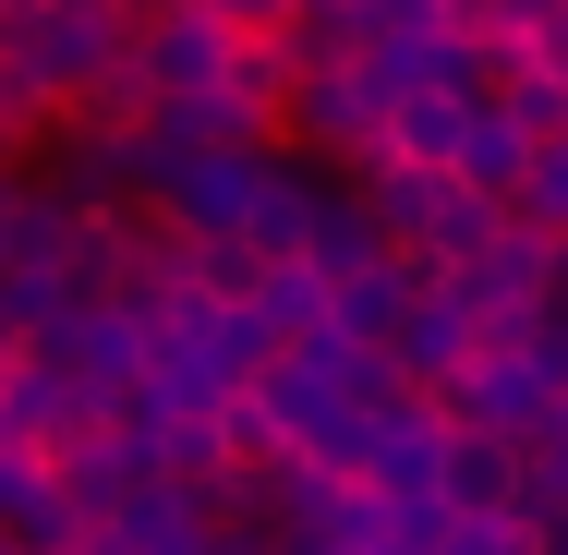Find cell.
Segmentation results:
<instances>
[{
    "label": "cell",
    "mask_w": 568,
    "mask_h": 555,
    "mask_svg": "<svg viewBox=\"0 0 568 555\" xmlns=\"http://www.w3.org/2000/svg\"><path fill=\"white\" fill-rule=\"evenodd\" d=\"M206 459H219V495H266L303 471V435L278 411V387H219L206 399Z\"/></svg>",
    "instance_id": "6da1fadb"
},
{
    "label": "cell",
    "mask_w": 568,
    "mask_h": 555,
    "mask_svg": "<svg viewBox=\"0 0 568 555\" xmlns=\"http://www.w3.org/2000/svg\"><path fill=\"white\" fill-rule=\"evenodd\" d=\"M459 121H471L459 85H387V97H375V157H387L399 182H448Z\"/></svg>",
    "instance_id": "7a4b0ae2"
},
{
    "label": "cell",
    "mask_w": 568,
    "mask_h": 555,
    "mask_svg": "<svg viewBox=\"0 0 568 555\" xmlns=\"http://www.w3.org/2000/svg\"><path fill=\"white\" fill-rule=\"evenodd\" d=\"M436 507H448V520H496V507H520V459H508V446L484 435V411H471V423H436Z\"/></svg>",
    "instance_id": "3957f363"
},
{
    "label": "cell",
    "mask_w": 568,
    "mask_h": 555,
    "mask_svg": "<svg viewBox=\"0 0 568 555\" xmlns=\"http://www.w3.org/2000/svg\"><path fill=\"white\" fill-rule=\"evenodd\" d=\"M182 12L230 49H291V24H303V0H182Z\"/></svg>",
    "instance_id": "277c9868"
},
{
    "label": "cell",
    "mask_w": 568,
    "mask_h": 555,
    "mask_svg": "<svg viewBox=\"0 0 568 555\" xmlns=\"http://www.w3.org/2000/svg\"><path fill=\"white\" fill-rule=\"evenodd\" d=\"M459 555H545L532 507H496V520H459Z\"/></svg>",
    "instance_id": "5b68a950"
},
{
    "label": "cell",
    "mask_w": 568,
    "mask_h": 555,
    "mask_svg": "<svg viewBox=\"0 0 568 555\" xmlns=\"http://www.w3.org/2000/svg\"><path fill=\"white\" fill-rule=\"evenodd\" d=\"M37 555H85V544H37Z\"/></svg>",
    "instance_id": "8992f818"
},
{
    "label": "cell",
    "mask_w": 568,
    "mask_h": 555,
    "mask_svg": "<svg viewBox=\"0 0 568 555\" xmlns=\"http://www.w3.org/2000/svg\"><path fill=\"white\" fill-rule=\"evenodd\" d=\"M12 12H24V0H0V24H12Z\"/></svg>",
    "instance_id": "52a82bcc"
}]
</instances>
